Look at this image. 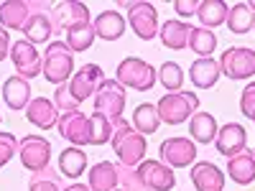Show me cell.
<instances>
[{
	"label": "cell",
	"instance_id": "cell-1",
	"mask_svg": "<svg viewBox=\"0 0 255 191\" xmlns=\"http://www.w3.org/2000/svg\"><path fill=\"white\" fill-rule=\"evenodd\" d=\"M113 151L120 158V166L135 168L140 161H145V135H140L133 125H128V120L115 122V133H113Z\"/></svg>",
	"mask_w": 255,
	"mask_h": 191
},
{
	"label": "cell",
	"instance_id": "cell-12",
	"mask_svg": "<svg viewBox=\"0 0 255 191\" xmlns=\"http://www.w3.org/2000/svg\"><path fill=\"white\" fill-rule=\"evenodd\" d=\"M108 79L105 77V72L97 67V64H84L82 69L74 72V77L69 79V90L74 95V99L82 104L87 97H95L97 90H100V84Z\"/></svg>",
	"mask_w": 255,
	"mask_h": 191
},
{
	"label": "cell",
	"instance_id": "cell-29",
	"mask_svg": "<svg viewBox=\"0 0 255 191\" xmlns=\"http://www.w3.org/2000/svg\"><path fill=\"white\" fill-rule=\"evenodd\" d=\"M130 125L135 127V130L140 135H153L158 127H161V117H158V110H156V104H138V107L133 110V120Z\"/></svg>",
	"mask_w": 255,
	"mask_h": 191
},
{
	"label": "cell",
	"instance_id": "cell-3",
	"mask_svg": "<svg viewBox=\"0 0 255 191\" xmlns=\"http://www.w3.org/2000/svg\"><path fill=\"white\" fill-rule=\"evenodd\" d=\"M44 77L49 84H67L69 77H74V56L67 46V41H51L44 51Z\"/></svg>",
	"mask_w": 255,
	"mask_h": 191
},
{
	"label": "cell",
	"instance_id": "cell-20",
	"mask_svg": "<svg viewBox=\"0 0 255 191\" xmlns=\"http://www.w3.org/2000/svg\"><path fill=\"white\" fill-rule=\"evenodd\" d=\"M31 13H33V3H23V0L0 3V26L5 31H23Z\"/></svg>",
	"mask_w": 255,
	"mask_h": 191
},
{
	"label": "cell",
	"instance_id": "cell-39",
	"mask_svg": "<svg viewBox=\"0 0 255 191\" xmlns=\"http://www.w3.org/2000/svg\"><path fill=\"white\" fill-rule=\"evenodd\" d=\"M240 110L245 117H253V112H255V82L245 84V90L240 95Z\"/></svg>",
	"mask_w": 255,
	"mask_h": 191
},
{
	"label": "cell",
	"instance_id": "cell-6",
	"mask_svg": "<svg viewBox=\"0 0 255 191\" xmlns=\"http://www.w3.org/2000/svg\"><path fill=\"white\" fill-rule=\"evenodd\" d=\"M125 110V87L118 79H105L95 95V112L118 122Z\"/></svg>",
	"mask_w": 255,
	"mask_h": 191
},
{
	"label": "cell",
	"instance_id": "cell-25",
	"mask_svg": "<svg viewBox=\"0 0 255 191\" xmlns=\"http://www.w3.org/2000/svg\"><path fill=\"white\" fill-rule=\"evenodd\" d=\"M227 174H230V179L235 184L250 186L255 181V156L250 151H243L238 156L227 158Z\"/></svg>",
	"mask_w": 255,
	"mask_h": 191
},
{
	"label": "cell",
	"instance_id": "cell-18",
	"mask_svg": "<svg viewBox=\"0 0 255 191\" xmlns=\"http://www.w3.org/2000/svg\"><path fill=\"white\" fill-rule=\"evenodd\" d=\"M220 77H222L220 61H215L212 56H204V59L191 61V67H189V79H191V84H194V87H199V90H212V87L220 82Z\"/></svg>",
	"mask_w": 255,
	"mask_h": 191
},
{
	"label": "cell",
	"instance_id": "cell-22",
	"mask_svg": "<svg viewBox=\"0 0 255 191\" xmlns=\"http://www.w3.org/2000/svg\"><path fill=\"white\" fill-rule=\"evenodd\" d=\"M189 33H191V26L184 23V20H179V18L166 20V23H161V28H158L161 44H163L166 49H174V51L186 49V44H189Z\"/></svg>",
	"mask_w": 255,
	"mask_h": 191
},
{
	"label": "cell",
	"instance_id": "cell-28",
	"mask_svg": "<svg viewBox=\"0 0 255 191\" xmlns=\"http://www.w3.org/2000/svg\"><path fill=\"white\" fill-rule=\"evenodd\" d=\"M227 3H222V0H202L199 3V10H197V18H199V23L202 28H217V26H225V20H227Z\"/></svg>",
	"mask_w": 255,
	"mask_h": 191
},
{
	"label": "cell",
	"instance_id": "cell-2",
	"mask_svg": "<svg viewBox=\"0 0 255 191\" xmlns=\"http://www.w3.org/2000/svg\"><path fill=\"white\" fill-rule=\"evenodd\" d=\"M156 110H158L161 122L184 125L194 112H199V97L194 92H166L156 102Z\"/></svg>",
	"mask_w": 255,
	"mask_h": 191
},
{
	"label": "cell",
	"instance_id": "cell-9",
	"mask_svg": "<svg viewBox=\"0 0 255 191\" xmlns=\"http://www.w3.org/2000/svg\"><path fill=\"white\" fill-rule=\"evenodd\" d=\"M56 130L59 135L72 143L74 148L79 145H92V130H90V117L79 112V110H72V112H61L59 115V122H56Z\"/></svg>",
	"mask_w": 255,
	"mask_h": 191
},
{
	"label": "cell",
	"instance_id": "cell-47",
	"mask_svg": "<svg viewBox=\"0 0 255 191\" xmlns=\"http://www.w3.org/2000/svg\"><path fill=\"white\" fill-rule=\"evenodd\" d=\"M253 156H255V153H253Z\"/></svg>",
	"mask_w": 255,
	"mask_h": 191
},
{
	"label": "cell",
	"instance_id": "cell-32",
	"mask_svg": "<svg viewBox=\"0 0 255 191\" xmlns=\"http://www.w3.org/2000/svg\"><path fill=\"white\" fill-rule=\"evenodd\" d=\"M95 38H97V36H95L92 23H79V26H74V28L67 31V46H69L72 54H79V51L92 49Z\"/></svg>",
	"mask_w": 255,
	"mask_h": 191
},
{
	"label": "cell",
	"instance_id": "cell-23",
	"mask_svg": "<svg viewBox=\"0 0 255 191\" xmlns=\"http://www.w3.org/2000/svg\"><path fill=\"white\" fill-rule=\"evenodd\" d=\"M95 36H100L102 41H118L125 33V18L118 10H102L95 20H92Z\"/></svg>",
	"mask_w": 255,
	"mask_h": 191
},
{
	"label": "cell",
	"instance_id": "cell-24",
	"mask_svg": "<svg viewBox=\"0 0 255 191\" xmlns=\"http://www.w3.org/2000/svg\"><path fill=\"white\" fill-rule=\"evenodd\" d=\"M217 130H220V125H217L215 115H209V112H194V115L189 117V135H191V140H197L202 145L215 143Z\"/></svg>",
	"mask_w": 255,
	"mask_h": 191
},
{
	"label": "cell",
	"instance_id": "cell-40",
	"mask_svg": "<svg viewBox=\"0 0 255 191\" xmlns=\"http://www.w3.org/2000/svg\"><path fill=\"white\" fill-rule=\"evenodd\" d=\"M199 3H202V0H176V3H174V10H176L181 18H191V15H197Z\"/></svg>",
	"mask_w": 255,
	"mask_h": 191
},
{
	"label": "cell",
	"instance_id": "cell-38",
	"mask_svg": "<svg viewBox=\"0 0 255 191\" xmlns=\"http://www.w3.org/2000/svg\"><path fill=\"white\" fill-rule=\"evenodd\" d=\"M18 143H20V140H18L13 133H0V168H3V166L15 156Z\"/></svg>",
	"mask_w": 255,
	"mask_h": 191
},
{
	"label": "cell",
	"instance_id": "cell-34",
	"mask_svg": "<svg viewBox=\"0 0 255 191\" xmlns=\"http://www.w3.org/2000/svg\"><path fill=\"white\" fill-rule=\"evenodd\" d=\"M158 79L166 87V92H181L184 69L179 67L176 61H166V64H161V69H158Z\"/></svg>",
	"mask_w": 255,
	"mask_h": 191
},
{
	"label": "cell",
	"instance_id": "cell-45",
	"mask_svg": "<svg viewBox=\"0 0 255 191\" xmlns=\"http://www.w3.org/2000/svg\"><path fill=\"white\" fill-rule=\"evenodd\" d=\"M115 191H125V189H120V186H118V189H115Z\"/></svg>",
	"mask_w": 255,
	"mask_h": 191
},
{
	"label": "cell",
	"instance_id": "cell-11",
	"mask_svg": "<svg viewBox=\"0 0 255 191\" xmlns=\"http://www.w3.org/2000/svg\"><path fill=\"white\" fill-rule=\"evenodd\" d=\"M158 153H161V163H166V166L189 168L197 161V145L189 138H166L158 145Z\"/></svg>",
	"mask_w": 255,
	"mask_h": 191
},
{
	"label": "cell",
	"instance_id": "cell-19",
	"mask_svg": "<svg viewBox=\"0 0 255 191\" xmlns=\"http://www.w3.org/2000/svg\"><path fill=\"white\" fill-rule=\"evenodd\" d=\"M26 117L31 125L41 127V130H49V127H56V122H59V107L49 97H36L26 107Z\"/></svg>",
	"mask_w": 255,
	"mask_h": 191
},
{
	"label": "cell",
	"instance_id": "cell-33",
	"mask_svg": "<svg viewBox=\"0 0 255 191\" xmlns=\"http://www.w3.org/2000/svg\"><path fill=\"white\" fill-rule=\"evenodd\" d=\"M90 130H92V145H105V143L113 140L115 122H113L110 117L95 112V115L90 117Z\"/></svg>",
	"mask_w": 255,
	"mask_h": 191
},
{
	"label": "cell",
	"instance_id": "cell-8",
	"mask_svg": "<svg viewBox=\"0 0 255 191\" xmlns=\"http://www.w3.org/2000/svg\"><path fill=\"white\" fill-rule=\"evenodd\" d=\"M128 10V23L140 41L158 36V10L151 3H120Z\"/></svg>",
	"mask_w": 255,
	"mask_h": 191
},
{
	"label": "cell",
	"instance_id": "cell-36",
	"mask_svg": "<svg viewBox=\"0 0 255 191\" xmlns=\"http://www.w3.org/2000/svg\"><path fill=\"white\" fill-rule=\"evenodd\" d=\"M118 181H120V189L125 191H153L145 186V181L138 176L135 168H128V166H118Z\"/></svg>",
	"mask_w": 255,
	"mask_h": 191
},
{
	"label": "cell",
	"instance_id": "cell-14",
	"mask_svg": "<svg viewBox=\"0 0 255 191\" xmlns=\"http://www.w3.org/2000/svg\"><path fill=\"white\" fill-rule=\"evenodd\" d=\"M54 31H56V26H54V15H51V10L44 8L41 3H33V13L28 15L26 26H23L26 41H31L33 46H36V44H46Z\"/></svg>",
	"mask_w": 255,
	"mask_h": 191
},
{
	"label": "cell",
	"instance_id": "cell-37",
	"mask_svg": "<svg viewBox=\"0 0 255 191\" xmlns=\"http://www.w3.org/2000/svg\"><path fill=\"white\" fill-rule=\"evenodd\" d=\"M54 104H56L61 112H72V110L79 107V102L74 99L69 84H61V87H56V92H54Z\"/></svg>",
	"mask_w": 255,
	"mask_h": 191
},
{
	"label": "cell",
	"instance_id": "cell-4",
	"mask_svg": "<svg viewBox=\"0 0 255 191\" xmlns=\"http://www.w3.org/2000/svg\"><path fill=\"white\" fill-rule=\"evenodd\" d=\"M115 79L123 84V87H130L135 92H148L151 87H156L158 72L148 61H143L138 56H128V59H123L118 64Z\"/></svg>",
	"mask_w": 255,
	"mask_h": 191
},
{
	"label": "cell",
	"instance_id": "cell-5",
	"mask_svg": "<svg viewBox=\"0 0 255 191\" xmlns=\"http://www.w3.org/2000/svg\"><path fill=\"white\" fill-rule=\"evenodd\" d=\"M18 156H20V163H23L26 171L38 174V171H44V168H49L51 143L44 135H26L18 143Z\"/></svg>",
	"mask_w": 255,
	"mask_h": 191
},
{
	"label": "cell",
	"instance_id": "cell-7",
	"mask_svg": "<svg viewBox=\"0 0 255 191\" xmlns=\"http://www.w3.org/2000/svg\"><path fill=\"white\" fill-rule=\"evenodd\" d=\"M220 69L227 79H250L255 74V51L245 49V46H232L227 51H222L220 56Z\"/></svg>",
	"mask_w": 255,
	"mask_h": 191
},
{
	"label": "cell",
	"instance_id": "cell-26",
	"mask_svg": "<svg viewBox=\"0 0 255 191\" xmlns=\"http://www.w3.org/2000/svg\"><path fill=\"white\" fill-rule=\"evenodd\" d=\"M120 186L118 181V166L110 161H100L90 168V189L92 191H115Z\"/></svg>",
	"mask_w": 255,
	"mask_h": 191
},
{
	"label": "cell",
	"instance_id": "cell-15",
	"mask_svg": "<svg viewBox=\"0 0 255 191\" xmlns=\"http://www.w3.org/2000/svg\"><path fill=\"white\" fill-rule=\"evenodd\" d=\"M51 15H54V26L56 31H69L79 23H92L90 18V8L79 3V0H67V3H56L51 8Z\"/></svg>",
	"mask_w": 255,
	"mask_h": 191
},
{
	"label": "cell",
	"instance_id": "cell-35",
	"mask_svg": "<svg viewBox=\"0 0 255 191\" xmlns=\"http://www.w3.org/2000/svg\"><path fill=\"white\" fill-rule=\"evenodd\" d=\"M28 191H64V186L59 181V174L49 166V168H44V171H38V174L31 176Z\"/></svg>",
	"mask_w": 255,
	"mask_h": 191
},
{
	"label": "cell",
	"instance_id": "cell-30",
	"mask_svg": "<svg viewBox=\"0 0 255 191\" xmlns=\"http://www.w3.org/2000/svg\"><path fill=\"white\" fill-rule=\"evenodd\" d=\"M225 26H227L232 33H238V36L250 33V28L255 26V13L248 8V3H235V5L230 8V13H227Z\"/></svg>",
	"mask_w": 255,
	"mask_h": 191
},
{
	"label": "cell",
	"instance_id": "cell-42",
	"mask_svg": "<svg viewBox=\"0 0 255 191\" xmlns=\"http://www.w3.org/2000/svg\"><path fill=\"white\" fill-rule=\"evenodd\" d=\"M64 191H92L87 184H72V186H64Z\"/></svg>",
	"mask_w": 255,
	"mask_h": 191
},
{
	"label": "cell",
	"instance_id": "cell-21",
	"mask_svg": "<svg viewBox=\"0 0 255 191\" xmlns=\"http://www.w3.org/2000/svg\"><path fill=\"white\" fill-rule=\"evenodd\" d=\"M3 99L10 110H26L31 104V84L23 77H8L3 82Z\"/></svg>",
	"mask_w": 255,
	"mask_h": 191
},
{
	"label": "cell",
	"instance_id": "cell-13",
	"mask_svg": "<svg viewBox=\"0 0 255 191\" xmlns=\"http://www.w3.org/2000/svg\"><path fill=\"white\" fill-rule=\"evenodd\" d=\"M138 176L145 181L148 189L153 191H171L176 186V176H174V168L166 166L161 161H153V158H145L135 166Z\"/></svg>",
	"mask_w": 255,
	"mask_h": 191
},
{
	"label": "cell",
	"instance_id": "cell-43",
	"mask_svg": "<svg viewBox=\"0 0 255 191\" xmlns=\"http://www.w3.org/2000/svg\"><path fill=\"white\" fill-rule=\"evenodd\" d=\"M248 8H250V10L255 13V0H250V3H248Z\"/></svg>",
	"mask_w": 255,
	"mask_h": 191
},
{
	"label": "cell",
	"instance_id": "cell-31",
	"mask_svg": "<svg viewBox=\"0 0 255 191\" xmlns=\"http://www.w3.org/2000/svg\"><path fill=\"white\" fill-rule=\"evenodd\" d=\"M194 54H199V59H204V56H212V51L217 49V36H215V31H209V28H191V33H189V44H186Z\"/></svg>",
	"mask_w": 255,
	"mask_h": 191
},
{
	"label": "cell",
	"instance_id": "cell-46",
	"mask_svg": "<svg viewBox=\"0 0 255 191\" xmlns=\"http://www.w3.org/2000/svg\"><path fill=\"white\" fill-rule=\"evenodd\" d=\"M253 31H255V26H253Z\"/></svg>",
	"mask_w": 255,
	"mask_h": 191
},
{
	"label": "cell",
	"instance_id": "cell-27",
	"mask_svg": "<svg viewBox=\"0 0 255 191\" xmlns=\"http://www.w3.org/2000/svg\"><path fill=\"white\" fill-rule=\"evenodd\" d=\"M59 171L67 179H79L87 171V153H84L82 148H74V145L64 148L59 153Z\"/></svg>",
	"mask_w": 255,
	"mask_h": 191
},
{
	"label": "cell",
	"instance_id": "cell-17",
	"mask_svg": "<svg viewBox=\"0 0 255 191\" xmlns=\"http://www.w3.org/2000/svg\"><path fill=\"white\" fill-rule=\"evenodd\" d=\"M191 184L197 191H225V174L212 161H199L191 166Z\"/></svg>",
	"mask_w": 255,
	"mask_h": 191
},
{
	"label": "cell",
	"instance_id": "cell-41",
	"mask_svg": "<svg viewBox=\"0 0 255 191\" xmlns=\"http://www.w3.org/2000/svg\"><path fill=\"white\" fill-rule=\"evenodd\" d=\"M10 46H13V41H10L8 31L0 26V61H5V56H10Z\"/></svg>",
	"mask_w": 255,
	"mask_h": 191
},
{
	"label": "cell",
	"instance_id": "cell-44",
	"mask_svg": "<svg viewBox=\"0 0 255 191\" xmlns=\"http://www.w3.org/2000/svg\"><path fill=\"white\" fill-rule=\"evenodd\" d=\"M250 120H253V122H255V112H253V117H250Z\"/></svg>",
	"mask_w": 255,
	"mask_h": 191
},
{
	"label": "cell",
	"instance_id": "cell-16",
	"mask_svg": "<svg viewBox=\"0 0 255 191\" xmlns=\"http://www.w3.org/2000/svg\"><path fill=\"white\" fill-rule=\"evenodd\" d=\"M245 143H248V135H245V127L238 125V122H227L217 130V138H215V148L225 156V158H232L245 151Z\"/></svg>",
	"mask_w": 255,
	"mask_h": 191
},
{
	"label": "cell",
	"instance_id": "cell-10",
	"mask_svg": "<svg viewBox=\"0 0 255 191\" xmlns=\"http://www.w3.org/2000/svg\"><path fill=\"white\" fill-rule=\"evenodd\" d=\"M10 61L18 69V77L23 79H36L38 74H44V56L36 51L31 41H13L10 46Z\"/></svg>",
	"mask_w": 255,
	"mask_h": 191
}]
</instances>
